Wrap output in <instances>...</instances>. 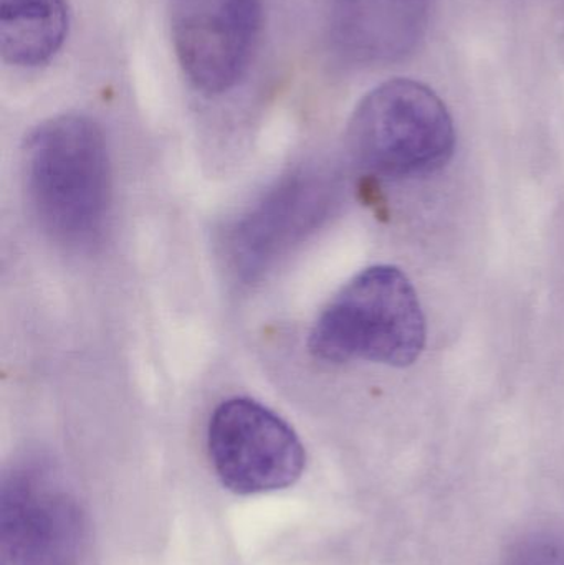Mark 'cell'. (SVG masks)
<instances>
[{
	"label": "cell",
	"mask_w": 564,
	"mask_h": 565,
	"mask_svg": "<svg viewBox=\"0 0 564 565\" xmlns=\"http://www.w3.org/2000/svg\"><path fill=\"white\" fill-rule=\"evenodd\" d=\"M262 29L264 0H171L179 66L204 95H224L247 76Z\"/></svg>",
	"instance_id": "obj_6"
},
{
	"label": "cell",
	"mask_w": 564,
	"mask_h": 565,
	"mask_svg": "<svg viewBox=\"0 0 564 565\" xmlns=\"http://www.w3.org/2000/svg\"><path fill=\"white\" fill-rule=\"evenodd\" d=\"M500 565H564L563 524H543L520 534Z\"/></svg>",
	"instance_id": "obj_10"
},
{
	"label": "cell",
	"mask_w": 564,
	"mask_h": 565,
	"mask_svg": "<svg viewBox=\"0 0 564 565\" xmlns=\"http://www.w3.org/2000/svg\"><path fill=\"white\" fill-rule=\"evenodd\" d=\"M26 194L43 231L68 248L102 241L111 209V162L98 122L88 116H53L36 126L23 148Z\"/></svg>",
	"instance_id": "obj_1"
},
{
	"label": "cell",
	"mask_w": 564,
	"mask_h": 565,
	"mask_svg": "<svg viewBox=\"0 0 564 565\" xmlns=\"http://www.w3.org/2000/svg\"><path fill=\"white\" fill-rule=\"evenodd\" d=\"M333 199L330 182L298 172L268 192L232 231L231 260L238 277L254 280L327 215Z\"/></svg>",
	"instance_id": "obj_7"
},
{
	"label": "cell",
	"mask_w": 564,
	"mask_h": 565,
	"mask_svg": "<svg viewBox=\"0 0 564 565\" xmlns=\"http://www.w3.org/2000/svg\"><path fill=\"white\" fill-rule=\"evenodd\" d=\"M429 10L430 0H328L331 40L348 62H397L419 45Z\"/></svg>",
	"instance_id": "obj_8"
},
{
	"label": "cell",
	"mask_w": 564,
	"mask_h": 565,
	"mask_svg": "<svg viewBox=\"0 0 564 565\" xmlns=\"http://www.w3.org/2000/svg\"><path fill=\"white\" fill-rule=\"evenodd\" d=\"M348 151L363 171L404 179L439 171L453 158L456 128L446 103L424 83L390 79L351 115Z\"/></svg>",
	"instance_id": "obj_3"
},
{
	"label": "cell",
	"mask_w": 564,
	"mask_h": 565,
	"mask_svg": "<svg viewBox=\"0 0 564 565\" xmlns=\"http://www.w3.org/2000/svg\"><path fill=\"white\" fill-rule=\"evenodd\" d=\"M68 30V0H0V52L15 68L49 65Z\"/></svg>",
	"instance_id": "obj_9"
},
{
	"label": "cell",
	"mask_w": 564,
	"mask_h": 565,
	"mask_svg": "<svg viewBox=\"0 0 564 565\" xmlns=\"http://www.w3.org/2000/svg\"><path fill=\"white\" fill-rule=\"evenodd\" d=\"M82 508L52 468L17 465L0 488V565H78Z\"/></svg>",
	"instance_id": "obj_5"
},
{
	"label": "cell",
	"mask_w": 564,
	"mask_h": 565,
	"mask_svg": "<svg viewBox=\"0 0 564 565\" xmlns=\"http://www.w3.org/2000/svg\"><path fill=\"white\" fill-rule=\"evenodd\" d=\"M426 319L409 278L391 265L358 274L324 306L308 349L318 361L407 367L423 354Z\"/></svg>",
	"instance_id": "obj_2"
},
{
	"label": "cell",
	"mask_w": 564,
	"mask_h": 565,
	"mask_svg": "<svg viewBox=\"0 0 564 565\" xmlns=\"http://www.w3.org/2000/svg\"><path fill=\"white\" fill-rule=\"evenodd\" d=\"M212 467L238 497L294 487L307 467L297 431L270 408L247 397L227 398L212 412L207 428Z\"/></svg>",
	"instance_id": "obj_4"
}]
</instances>
